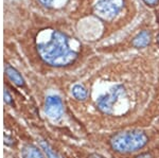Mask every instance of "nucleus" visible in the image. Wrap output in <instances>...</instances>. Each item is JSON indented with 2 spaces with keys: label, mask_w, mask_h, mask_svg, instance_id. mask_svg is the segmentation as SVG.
<instances>
[{
  "label": "nucleus",
  "mask_w": 159,
  "mask_h": 158,
  "mask_svg": "<svg viewBox=\"0 0 159 158\" xmlns=\"http://www.w3.org/2000/svg\"><path fill=\"white\" fill-rule=\"evenodd\" d=\"M37 51L43 62L55 67L67 66L78 57V51L72 48L71 39L60 31H51L47 39L40 40Z\"/></svg>",
  "instance_id": "nucleus-1"
},
{
  "label": "nucleus",
  "mask_w": 159,
  "mask_h": 158,
  "mask_svg": "<svg viewBox=\"0 0 159 158\" xmlns=\"http://www.w3.org/2000/svg\"><path fill=\"white\" fill-rule=\"evenodd\" d=\"M148 143V136L140 131L120 132L111 137V147L120 153H130L142 149Z\"/></svg>",
  "instance_id": "nucleus-2"
},
{
  "label": "nucleus",
  "mask_w": 159,
  "mask_h": 158,
  "mask_svg": "<svg viewBox=\"0 0 159 158\" xmlns=\"http://www.w3.org/2000/svg\"><path fill=\"white\" fill-rule=\"evenodd\" d=\"M125 96L124 88L118 85L112 87L107 93L101 96L97 101L98 107L105 114H114Z\"/></svg>",
  "instance_id": "nucleus-3"
},
{
  "label": "nucleus",
  "mask_w": 159,
  "mask_h": 158,
  "mask_svg": "<svg viewBox=\"0 0 159 158\" xmlns=\"http://www.w3.org/2000/svg\"><path fill=\"white\" fill-rule=\"evenodd\" d=\"M123 4V0H99L94 10L101 18L112 20L121 12Z\"/></svg>",
  "instance_id": "nucleus-4"
},
{
  "label": "nucleus",
  "mask_w": 159,
  "mask_h": 158,
  "mask_svg": "<svg viewBox=\"0 0 159 158\" xmlns=\"http://www.w3.org/2000/svg\"><path fill=\"white\" fill-rule=\"evenodd\" d=\"M45 111L47 116L52 120H58L64 114V105L58 96H49L46 99Z\"/></svg>",
  "instance_id": "nucleus-5"
},
{
  "label": "nucleus",
  "mask_w": 159,
  "mask_h": 158,
  "mask_svg": "<svg viewBox=\"0 0 159 158\" xmlns=\"http://www.w3.org/2000/svg\"><path fill=\"white\" fill-rule=\"evenodd\" d=\"M6 73H7V78H9L10 80H11L12 82L15 84V85L19 86V87H22V86H25L24 78H22V75L20 74V73L16 69H15L14 67H12V66H10V65H7Z\"/></svg>",
  "instance_id": "nucleus-6"
},
{
  "label": "nucleus",
  "mask_w": 159,
  "mask_h": 158,
  "mask_svg": "<svg viewBox=\"0 0 159 158\" xmlns=\"http://www.w3.org/2000/svg\"><path fill=\"white\" fill-rule=\"evenodd\" d=\"M151 34L148 31H142L137 35L133 40V46L136 48H144L150 44Z\"/></svg>",
  "instance_id": "nucleus-7"
},
{
  "label": "nucleus",
  "mask_w": 159,
  "mask_h": 158,
  "mask_svg": "<svg viewBox=\"0 0 159 158\" xmlns=\"http://www.w3.org/2000/svg\"><path fill=\"white\" fill-rule=\"evenodd\" d=\"M22 157L24 158H45L43 153L37 147L33 144H28L22 150Z\"/></svg>",
  "instance_id": "nucleus-8"
},
{
  "label": "nucleus",
  "mask_w": 159,
  "mask_h": 158,
  "mask_svg": "<svg viewBox=\"0 0 159 158\" xmlns=\"http://www.w3.org/2000/svg\"><path fill=\"white\" fill-rule=\"evenodd\" d=\"M72 95L78 100H85L87 98V90L81 85H74L72 88Z\"/></svg>",
  "instance_id": "nucleus-9"
},
{
  "label": "nucleus",
  "mask_w": 159,
  "mask_h": 158,
  "mask_svg": "<svg viewBox=\"0 0 159 158\" xmlns=\"http://www.w3.org/2000/svg\"><path fill=\"white\" fill-rule=\"evenodd\" d=\"M39 2L43 6H45L47 7L55 9V7H61L65 6L67 0H39Z\"/></svg>",
  "instance_id": "nucleus-10"
},
{
  "label": "nucleus",
  "mask_w": 159,
  "mask_h": 158,
  "mask_svg": "<svg viewBox=\"0 0 159 158\" xmlns=\"http://www.w3.org/2000/svg\"><path fill=\"white\" fill-rule=\"evenodd\" d=\"M42 147L43 149V151H45L46 155H47L48 158H61L60 156H58L56 153L53 151L52 149L50 147V146L48 143H46V142L42 141Z\"/></svg>",
  "instance_id": "nucleus-11"
},
{
  "label": "nucleus",
  "mask_w": 159,
  "mask_h": 158,
  "mask_svg": "<svg viewBox=\"0 0 159 158\" xmlns=\"http://www.w3.org/2000/svg\"><path fill=\"white\" fill-rule=\"evenodd\" d=\"M4 102L7 103V104L12 103V97H11V95H10L9 91H7V89L4 90Z\"/></svg>",
  "instance_id": "nucleus-12"
},
{
  "label": "nucleus",
  "mask_w": 159,
  "mask_h": 158,
  "mask_svg": "<svg viewBox=\"0 0 159 158\" xmlns=\"http://www.w3.org/2000/svg\"><path fill=\"white\" fill-rule=\"evenodd\" d=\"M143 2H144L145 4H148V6L150 7H155L158 4L159 0H143Z\"/></svg>",
  "instance_id": "nucleus-13"
},
{
  "label": "nucleus",
  "mask_w": 159,
  "mask_h": 158,
  "mask_svg": "<svg viewBox=\"0 0 159 158\" xmlns=\"http://www.w3.org/2000/svg\"><path fill=\"white\" fill-rule=\"evenodd\" d=\"M89 158H104V157L100 154H91L90 156H89Z\"/></svg>",
  "instance_id": "nucleus-14"
},
{
  "label": "nucleus",
  "mask_w": 159,
  "mask_h": 158,
  "mask_svg": "<svg viewBox=\"0 0 159 158\" xmlns=\"http://www.w3.org/2000/svg\"><path fill=\"white\" fill-rule=\"evenodd\" d=\"M157 40H158V43H159V35H158V37H157Z\"/></svg>",
  "instance_id": "nucleus-15"
}]
</instances>
